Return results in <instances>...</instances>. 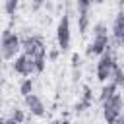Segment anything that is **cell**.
Here are the masks:
<instances>
[{
    "label": "cell",
    "instance_id": "obj_19",
    "mask_svg": "<svg viewBox=\"0 0 124 124\" xmlns=\"http://www.w3.org/2000/svg\"><path fill=\"white\" fill-rule=\"evenodd\" d=\"M70 62H72V70H78V68L81 66V54H79V52H72Z\"/></svg>",
    "mask_w": 124,
    "mask_h": 124
},
{
    "label": "cell",
    "instance_id": "obj_29",
    "mask_svg": "<svg viewBox=\"0 0 124 124\" xmlns=\"http://www.w3.org/2000/svg\"><path fill=\"white\" fill-rule=\"evenodd\" d=\"M0 124H4V118H2V116H0Z\"/></svg>",
    "mask_w": 124,
    "mask_h": 124
},
{
    "label": "cell",
    "instance_id": "obj_18",
    "mask_svg": "<svg viewBox=\"0 0 124 124\" xmlns=\"http://www.w3.org/2000/svg\"><path fill=\"white\" fill-rule=\"evenodd\" d=\"M45 66H46V60L45 58H33V72L35 74H43L45 72Z\"/></svg>",
    "mask_w": 124,
    "mask_h": 124
},
{
    "label": "cell",
    "instance_id": "obj_8",
    "mask_svg": "<svg viewBox=\"0 0 124 124\" xmlns=\"http://www.w3.org/2000/svg\"><path fill=\"white\" fill-rule=\"evenodd\" d=\"M114 93H118V87L112 83V81H108V83H103V87H101V93H99V101L101 103H105L107 99H110Z\"/></svg>",
    "mask_w": 124,
    "mask_h": 124
},
{
    "label": "cell",
    "instance_id": "obj_22",
    "mask_svg": "<svg viewBox=\"0 0 124 124\" xmlns=\"http://www.w3.org/2000/svg\"><path fill=\"white\" fill-rule=\"evenodd\" d=\"M87 108H89V107H85V105H83V103H79V101L74 105V112H78V114H79V112H83V110H87Z\"/></svg>",
    "mask_w": 124,
    "mask_h": 124
},
{
    "label": "cell",
    "instance_id": "obj_6",
    "mask_svg": "<svg viewBox=\"0 0 124 124\" xmlns=\"http://www.w3.org/2000/svg\"><path fill=\"white\" fill-rule=\"evenodd\" d=\"M107 48H108V37H97V39H91V43H89L87 48H85V56H87V58L101 56Z\"/></svg>",
    "mask_w": 124,
    "mask_h": 124
},
{
    "label": "cell",
    "instance_id": "obj_1",
    "mask_svg": "<svg viewBox=\"0 0 124 124\" xmlns=\"http://www.w3.org/2000/svg\"><path fill=\"white\" fill-rule=\"evenodd\" d=\"M19 48H21V54H25L29 58H45V54H46V45L41 35L19 37Z\"/></svg>",
    "mask_w": 124,
    "mask_h": 124
},
{
    "label": "cell",
    "instance_id": "obj_26",
    "mask_svg": "<svg viewBox=\"0 0 124 124\" xmlns=\"http://www.w3.org/2000/svg\"><path fill=\"white\" fill-rule=\"evenodd\" d=\"M23 124H37V122H33L31 118H25V122H23Z\"/></svg>",
    "mask_w": 124,
    "mask_h": 124
},
{
    "label": "cell",
    "instance_id": "obj_9",
    "mask_svg": "<svg viewBox=\"0 0 124 124\" xmlns=\"http://www.w3.org/2000/svg\"><path fill=\"white\" fill-rule=\"evenodd\" d=\"M108 81H112L116 87H122V85H124V72H122V66H120V64H116V66L112 68Z\"/></svg>",
    "mask_w": 124,
    "mask_h": 124
},
{
    "label": "cell",
    "instance_id": "obj_11",
    "mask_svg": "<svg viewBox=\"0 0 124 124\" xmlns=\"http://www.w3.org/2000/svg\"><path fill=\"white\" fill-rule=\"evenodd\" d=\"M91 27V21H89V14H79L78 16V31L79 35H85Z\"/></svg>",
    "mask_w": 124,
    "mask_h": 124
},
{
    "label": "cell",
    "instance_id": "obj_20",
    "mask_svg": "<svg viewBox=\"0 0 124 124\" xmlns=\"http://www.w3.org/2000/svg\"><path fill=\"white\" fill-rule=\"evenodd\" d=\"M58 56H60V50H58V48H50V50H48V60H50V62H56Z\"/></svg>",
    "mask_w": 124,
    "mask_h": 124
},
{
    "label": "cell",
    "instance_id": "obj_23",
    "mask_svg": "<svg viewBox=\"0 0 124 124\" xmlns=\"http://www.w3.org/2000/svg\"><path fill=\"white\" fill-rule=\"evenodd\" d=\"M43 4H45L43 0H35V2H31V10H39Z\"/></svg>",
    "mask_w": 124,
    "mask_h": 124
},
{
    "label": "cell",
    "instance_id": "obj_16",
    "mask_svg": "<svg viewBox=\"0 0 124 124\" xmlns=\"http://www.w3.org/2000/svg\"><path fill=\"white\" fill-rule=\"evenodd\" d=\"M91 6H93V2H89V0H78V2H76V10H78V16H79V14H89Z\"/></svg>",
    "mask_w": 124,
    "mask_h": 124
},
{
    "label": "cell",
    "instance_id": "obj_24",
    "mask_svg": "<svg viewBox=\"0 0 124 124\" xmlns=\"http://www.w3.org/2000/svg\"><path fill=\"white\" fill-rule=\"evenodd\" d=\"M4 124H17V122H14L12 118H4Z\"/></svg>",
    "mask_w": 124,
    "mask_h": 124
},
{
    "label": "cell",
    "instance_id": "obj_14",
    "mask_svg": "<svg viewBox=\"0 0 124 124\" xmlns=\"http://www.w3.org/2000/svg\"><path fill=\"white\" fill-rule=\"evenodd\" d=\"M120 114H122V112H114V110H110V108H103V118H105L107 124H116Z\"/></svg>",
    "mask_w": 124,
    "mask_h": 124
},
{
    "label": "cell",
    "instance_id": "obj_28",
    "mask_svg": "<svg viewBox=\"0 0 124 124\" xmlns=\"http://www.w3.org/2000/svg\"><path fill=\"white\" fill-rule=\"evenodd\" d=\"M2 64H4V60H2V56H0V70H2Z\"/></svg>",
    "mask_w": 124,
    "mask_h": 124
},
{
    "label": "cell",
    "instance_id": "obj_3",
    "mask_svg": "<svg viewBox=\"0 0 124 124\" xmlns=\"http://www.w3.org/2000/svg\"><path fill=\"white\" fill-rule=\"evenodd\" d=\"M56 43H58V50L64 52L70 48L72 43V27H70V14H62V17L58 19L56 25Z\"/></svg>",
    "mask_w": 124,
    "mask_h": 124
},
{
    "label": "cell",
    "instance_id": "obj_2",
    "mask_svg": "<svg viewBox=\"0 0 124 124\" xmlns=\"http://www.w3.org/2000/svg\"><path fill=\"white\" fill-rule=\"evenodd\" d=\"M19 35L10 31V29H4V33L0 35V56L2 60H14L17 54H19Z\"/></svg>",
    "mask_w": 124,
    "mask_h": 124
},
{
    "label": "cell",
    "instance_id": "obj_17",
    "mask_svg": "<svg viewBox=\"0 0 124 124\" xmlns=\"http://www.w3.org/2000/svg\"><path fill=\"white\" fill-rule=\"evenodd\" d=\"M10 118H12L14 122H17V124H23L27 116H25V112H23L21 108H17V107H14V108H12V114H10Z\"/></svg>",
    "mask_w": 124,
    "mask_h": 124
},
{
    "label": "cell",
    "instance_id": "obj_25",
    "mask_svg": "<svg viewBox=\"0 0 124 124\" xmlns=\"http://www.w3.org/2000/svg\"><path fill=\"white\" fill-rule=\"evenodd\" d=\"M60 124H72V122H70L68 118H60Z\"/></svg>",
    "mask_w": 124,
    "mask_h": 124
},
{
    "label": "cell",
    "instance_id": "obj_13",
    "mask_svg": "<svg viewBox=\"0 0 124 124\" xmlns=\"http://www.w3.org/2000/svg\"><path fill=\"white\" fill-rule=\"evenodd\" d=\"M19 93H21L23 97H27V95L33 93V79H31V78L21 79V83H19Z\"/></svg>",
    "mask_w": 124,
    "mask_h": 124
},
{
    "label": "cell",
    "instance_id": "obj_5",
    "mask_svg": "<svg viewBox=\"0 0 124 124\" xmlns=\"http://www.w3.org/2000/svg\"><path fill=\"white\" fill-rule=\"evenodd\" d=\"M23 99H25V107L29 108L31 116L43 118V116L46 114V107H45V103H43V99H41L39 95L31 93V95H27V97H23Z\"/></svg>",
    "mask_w": 124,
    "mask_h": 124
},
{
    "label": "cell",
    "instance_id": "obj_12",
    "mask_svg": "<svg viewBox=\"0 0 124 124\" xmlns=\"http://www.w3.org/2000/svg\"><path fill=\"white\" fill-rule=\"evenodd\" d=\"M93 39H97V37H108V27H107V23L105 21H97V23H93Z\"/></svg>",
    "mask_w": 124,
    "mask_h": 124
},
{
    "label": "cell",
    "instance_id": "obj_27",
    "mask_svg": "<svg viewBox=\"0 0 124 124\" xmlns=\"http://www.w3.org/2000/svg\"><path fill=\"white\" fill-rule=\"evenodd\" d=\"M50 124H60V120H52V122H50Z\"/></svg>",
    "mask_w": 124,
    "mask_h": 124
},
{
    "label": "cell",
    "instance_id": "obj_10",
    "mask_svg": "<svg viewBox=\"0 0 124 124\" xmlns=\"http://www.w3.org/2000/svg\"><path fill=\"white\" fill-rule=\"evenodd\" d=\"M79 103H83L85 107H93V89H91V85H81V99H79Z\"/></svg>",
    "mask_w": 124,
    "mask_h": 124
},
{
    "label": "cell",
    "instance_id": "obj_7",
    "mask_svg": "<svg viewBox=\"0 0 124 124\" xmlns=\"http://www.w3.org/2000/svg\"><path fill=\"white\" fill-rule=\"evenodd\" d=\"M103 108H110L114 112H122L124 108V99H122V93H114L110 99H107L103 103Z\"/></svg>",
    "mask_w": 124,
    "mask_h": 124
},
{
    "label": "cell",
    "instance_id": "obj_21",
    "mask_svg": "<svg viewBox=\"0 0 124 124\" xmlns=\"http://www.w3.org/2000/svg\"><path fill=\"white\" fill-rule=\"evenodd\" d=\"M79 79H81V70H79V68H78V70H72V81L78 83Z\"/></svg>",
    "mask_w": 124,
    "mask_h": 124
},
{
    "label": "cell",
    "instance_id": "obj_15",
    "mask_svg": "<svg viewBox=\"0 0 124 124\" xmlns=\"http://www.w3.org/2000/svg\"><path fill=\"white\" fill-rule=\"evenodd\" d=\"M17 8H19V0H6L4 2V12L8 16H14L17 12Z\"/></svg>",
    "mask_w": 124,
    "mask_h": 124
},
{
    "label": "cell",
    "instance_id": "obj_4",
    "mask_svg": "<svg viewBox=\"0 0 124 124\" xmlns=\"http://www.w3.org/2000/svg\"><path fill=\"white\" fill-rule=\"evenodd\" d=\"M12 70L16 74H19V76H25V78L31 76V74H35L33 72V58H29L25 54H17L14 58V62H12Z\"/></svg>",
    "mask_w": 124,
    "mask_h": 124
}]
</instances>
